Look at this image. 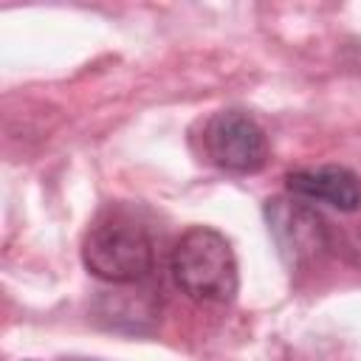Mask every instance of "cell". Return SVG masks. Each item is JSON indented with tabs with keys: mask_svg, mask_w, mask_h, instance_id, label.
Here are the masks:
<instances>
[{
	"mask_svg": "<svg viewBox=\"0 0 361 361\" xmlns=\"http://www.w3.org/2000/svg\"><path fill=\"white\" fill-rule=\"evenodd\" d=\"M82 262L96 279L130 285L152 271L155 243L127 209H104L85 231Z\"/></svg>",
	"mask_w": 361,
	"mask_h": 361,
	"instance_id": "cell-1",
	"label": "cell"
},
{
	"mask_svg": "<svg viewBox=\"0 0 361 361\" xmlns=\"http://www.w3.org/2000/svg\"><path fill=\"white\" fill-rule=\"evenodd\" d=\"M169 271L180 293L195 302H231L240 288L237 257L231 243L209 226L183 231L172 248Z\"/></svg>",
	"mask_w": 361,
	"mask_h": 361,
	"instance_id": "cell-2",
	"label": "cell"
},
{
	"mask_svg": "<svg viewBox=\"0 0 361 361\" xmlns=\"http://www.w3.org/2000/svg\"><path fill=\"white\" fill-rule=\"evenodd\" d=\"M203 155L228 172H259L268 161V138L248 113L220 110L203 124Z\"/></svg>",
	"mask_w": 361,
	"mask_h": 361,
	"instance_id": "cell-3",
	"label": "cell"
},
{
	"mask_svg": "<svg viewBox=\"0 0 361 361\" xmlns=\"http://www.w3.org/2000/svg\"><path fill=\"white\" fill-rule=\"evenodd\" d=\"M265 223L288 268L310 265L324 248H330V228L316 209L296 197L265 200Z\"/></svg>",
	"mask_w": 361,
	"mask_h": 361,
	"instance_id": "cell-4",
	"label": "cell"
},
{
	"mask_svg": "<svg viewBox=\"0 0 361 361\" xmlns=\"http://www.w3.org/2000/svg\"><path fill=\"white\" fill-rule=\"evenodd\" d=\"M285 186L290 195L305 200L327 203L338 212H355L361 206V178L347 166H313L288 172Z\"/></svg>",
	"mask_w": 361,
	"mask_h": 361,
	"instance_id": "cell-5",
	"label": "cell"
},
{
	"mask_svg": "<svg viewBox=\"0 0 361 361\" xmlns=\"http://www.w3.org/2000/svg\"><path fill=\"white\" fill-rule=\"evenodd\" d=\"M344 257L353 262V265H358L361 268V220L358 223H353L347 231H344Z\"/></svg>",
	"mask_w": 361,
	"mask_h": 361,
	"instance_id": "cell-6",
	"label": "cell"
},
{
	"mask_svg": "<svg viewBox=\"0 0 361 361\" xmlns=\"http://www.w3.org/2000/svg\"><path fill=\"white\" fill-rule=\"evenodd\" d=\"M71 361H93V358H71Z\"/></svg>",
	"mask_w": 361,
	"mask_h": 361,
	"instance_id": "cell-7",
	"label": "cell"
}]
</instances>
